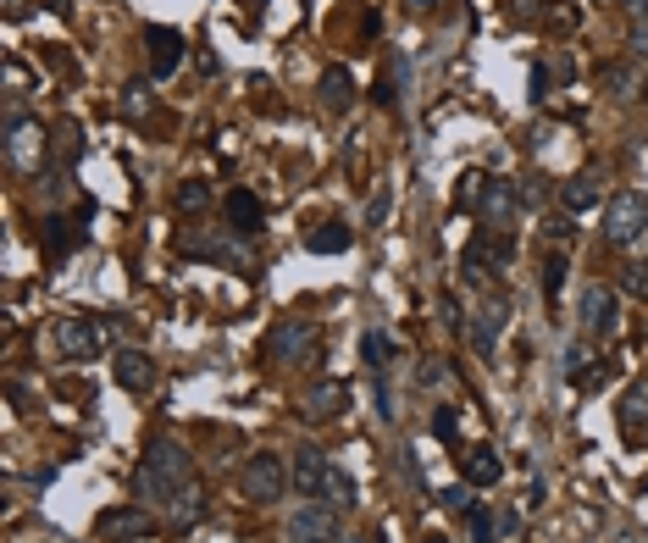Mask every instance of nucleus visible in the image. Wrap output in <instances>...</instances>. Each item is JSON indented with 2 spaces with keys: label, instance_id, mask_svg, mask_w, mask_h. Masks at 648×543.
I'll list each match as a JSON object with an SVG mask.
<instances>
[{
  "label": "nucleus",
  "instance_id": "nucleus-1",
  "mask_svg": "<svg viewBox=\"0 0 648 543\" xmlns=\"http://www.w3.org/2000/svg\"><path fill=\"white\" fill-rule=\"evenodd\" d=\"M194 483V455L178 444V438H156L144 449V460L133 466V494L139 505H172L178 488Z\"/></svg>",
  "mask_w": 648,
  "mask_h": 543
},
{
  "label": "nucleus",
  "instance_id": "nucleus-2",
  "mask_svg": "<svg viewBox=\"0 0 648 543\" xmlns=\"http://www.w3.org/2000/svg\"><path fill=\"white\" fill-rule=\"evenodd\" d=\"M288 488H294V477H288V466L272 455V449H255V455L244 460V471H239V494L250 499V505H277Z\"/></svg>",
  "mask_w": 648,
  "mask_h": 543
},
{
  "label": "nucleus",
  "instance_id": "nucleus-3",
  "mask_svg": "<svg viewBox=\"0 0 648 543\" xmlns=\"http://www.w3.org/2000/svg\"><path fill=\"white\" fill-rule=\"evenodd\" d=\"M604 239L621 244V250H632L637 239H648V194L643 189H621L604 206Z\"/></svg>",
  "mask_w": 648,
  "mask_h": 543
},
{
  "label": "nucleus",
  "instance_id": "nucleus-4",
  "mask_svg": "<svg viewBox=\"0 0 648 543\" xmlns=\"http://www.w3.org/2000/svg\"><path fill=\"white\" fill-rule=\"evenodd\" d=\"M510 261H516V239H510L504 228H482L477 239H471L466 250H460V266H466V278H471V283L499 278V272H504Z\"/></svg>",
  "mask_w": 648,
  "mask_h": 543
},
{
  "label": "nucleus",
  "instance_id": "nucleus-5",
  "mask_svg": "<svg viewBox=\"0 0 648 543\" xmlns=\"http://www.w3.org/2000/svg\"><path fill=\"white\" fill-rule=\"evenodd\" d=\"M45 156H50V150H45V128L12 106V111H6V161H12L17 172H28V178H39Z\"/></svg>",
  "mask_w": 648,
  "mask_h": 543
},
{
  "label": "nucleus",
  "instance_id": "nucleus-6",
  "mask_svg": "<svg viewBox=\"0 0 648 543\" xmlns=\"http://www.w3.org/2000/svg\"><path fill=\"white\" fill-rule=\"evenodd\" d=\"M56 350L61 361H100V350H106V327H100V316H56Z\"/></svg>",
  "mask_w": 648,
  "mask_h": 543
},
{
  "label": "nucleus",
  "instance_id": "nucleus-7",
  "mask_svg": "<svg viewBox=\"0 0 648 543\" xmlns=\"http://www.w3.org/2000/svg\"><path fill=\"white\" fill-rule=\"evenodd\" d=\"M477 222L482 228H510L516 222V211H521V183H510V178H482V189H477Z\"/></svg>",
  "mask_w": 648,
  "mask_h": 543
},
{
  "label": "nucleus",
  "instance_id": "nucleus-8",
  "mask_svg": "<svg viewBox=\"0 0 648 543\" xmlns=\"http://www.w3.org/2000/svg\"><path fill=\"white\" fill-rule=\"evenodd\" d=\"M311 350H316V327L305 322V316H283V322L266 333V361H277V366L305 361Z\"/></svg>",
  "mask_w": 648,
  "mask_h": 543
},
{
  "label": "nucleus",
  "instance_id": "nucleus-9",
  "mask_svg": "<svg viewBox=\"0 0 648 543\" xmlns=\"http://www.w3.org/2000/svg\"><path fill=\"white\" fill-rule=\"evenodd\" d=\"M283 538L288 543H333L338 538V510L327 505V499H305V505L288 516Z\"/></svg>",
  "mask_w": 648,
  "mask_h": 543
},
{
  "label": "nucleus",
  "instance_id": "nucleus-10",
  "mask_svg": "<svg viewBox=\"0 0 648 543\" xmlns=\"http://www.w3.org/2000/svg\"><path fill=\"white\" fill-rule=\"evenodd\" d=\"M576 311H582V333L599 338V344H604V338H615V327H621V305H615L610 283H588Z\"/></svg>",
  "mask_w": 648,
  "mask_h": 543
},
{
  "label": "nucleus",
  "instance_id": "nucleus-11",
  "mask_svg": "<svg viewBox=\"0 0 648 543\" xmlns=\"http://www.w3.org/2000/svg\"><path fill=\"white\" fill-rule=\"evenodd\" d=\"M156 527L161 521L150 516V505H117V510H106V516L95 521V532L106 543H139V538H156Z\"/></svg>",
  "mask_w": 648,
  "mask_h": 543
},
{
  "label": "nucleus",
  "instance_id": "nucleus-12",
  "mask_svg": "<svg viewBox=\"0 0 648 543\" xmlns=\"http://www.w3.org/2000/svg\"><path fill=\"white\" fill-rule=\"evenodd\" d=\"M144 45H150V78H156V84H167V78L183 67V56H189V45H183L178 28H161V23L144 28Z\"/></svg>",
  "mask_w": 648,
  "mask_h": 543
},
{
  "label": "nucleus",
  "instance_id": "nucleus-13",
  "mask_svg": "<svg viewBox=\"0 0 648 543\" xmlns=\"http://www.w3.org/2000/svg\"><path fill=\"white\" fill-rule=\"evenodd\" d=\"M355 399V388L344 383V377H316L311 388H305L300 411L311 416V422H333V416H344V405Z\"/></svg>",
  "mask_w": 648,
  "mask_h": 543
},
{
  "label": "nucleus",
  "instance_id": "nucleus-14",
  "mask_svg": "<svg viewBox=\"0 0 648 543\" xmlns=\"http://www.w3.org/2000/svg\"><path fill=\"white\" fill-rule=\"evenodd\" d=\"M504 327H510V305H504V300H482L477 311H471V327H466L471 350H477V355H493V344H499Z\"/></svg>",
  "mask_w": 648,
  "mask_h": 543
},
{
  "label": "nucleus",
  "instance_id": "nucleus-15",
  "mask_svg": "<svg viewBox=\"0 0 648 543\" xmlns=\"http://www.w3.org/2000/svg\"><path fill=\"white\" fill-rule=\"evenodd\" d=\"M111 377H117V388H128V394H150V388H156V361L144 350H117Z\"/></svg>",
  "mask_w": 648,
  "mask_h": 543
},
{
  "label": "nucleus",
  "instance_id": "nucleus-16",
  "mask_svg": "<svg viewBox=\"0 0 648 543\" xmlns=\"http://www.w3.org/2000/svg\"><path fill=\"white\" fill-rule=\"evenodd\" d=\"M327 466H333V460H327L316 444H300V449H294V466H288V477H294V494H305V499L322 494Z\"/></svg>",
  "mask_w": 648,
  "mask_h": 543
},
{
  "label": "nucleus",
  "instance_id": "nucleus-17",
  "mask_svg": "<svg viewBox=\"0 0 648 543\" xmlns=\"http://www.w3.org/2000/svg\"><path fill=\"white\" fill-rule=\"evenodd\" d=\"M599 89L632 106V100H643V95H648V78L637 73L632 61H604V67H599Z\"/></svg>",
  "mask_w": 648,
  "mask_h": 543
},
{
  "label": "nucleus",
  "instance_id": "nucleus-18",
  "mask_svg": "<svg viewBox=\"0 0 648 543\" xmlns=\"http://www.w3.org/2000/svg\"><path fill=\"white\" fill-rule=\"evenodd\" d=\"M39 244H45L50 261H67L78 244H84V222H67V217H45L39 222Z\"/></svg>",
  "mask_w": 648,
  "mask_h": 543
},
{
  "label": "nucleus",
  "instance_id": "nucleus-19",
  "mask_svg": "<svg viewBox=\"0 0 648 543\" xmlns=\"http://www.w3.org/2000/svg\"><path fill=\"white\" fill-rule=\"evenodd\" d=\"M460 477H466L471 488H493L504 477V460H499V449L493 444H477V449H466L460 455Z\"/></svg>",
  "mask_w": 648,
  "mask_h": 543
},
{
  "label": "nucleus",
  "instance_id": "nucleus-20",
  "mask_svg": "<svg viewBox=\"0 0 648 543\" xmlns=\"http://www.w3.org/2000/svg\"><path fill=\"white\" fill-rule=\"evenodd\" d=\"M222 217H228L233 233H244V239H250V233L261 228V200H255L250 189H228V194H222Z\"/></svg>",
  "mask_w": 648,
  "mask_h": 543
},
{
  "label": "nucleus",
  "instance_id": "nucleus-21",
  "mask_svg": "<svg viewBox=\"0 0 648 543\" xmlns=\"http://www.w3.org/2000/svg\"><path fill=\"white\" fill-rule=\"evenodd\" d=\"M604 200V183H599V172H576L571 183H560V206L571 211V217H582V211H593Z\"/></svg>",
  "mask_w": 648,
  "mask_h": 543
},
{
  "label": "nucleus",
  "instance_id": "nucleus-22",
  "mask_svg": "<svg viewBox=\"0 0 648 543\" xmlns=\"http://www.w3.org/2000/svg\"><path fill=\"white\" fill-rule=\"evenodd\" d=\"M615 422H621L626 433H643V427H648V377H637V383L621 394V405H615Z\"/></svg>",
  "mask_w": 648,
  "mask_h": 543
},
{
  "label": "nucleus",
  "instance_id": "nucleus-23",
  "mask_svg": "<svg viewBox=\"0 0 648 543\" xmlns=\"http://www.w3.org/2000/svg\"><path fill=\"white\" fill-rule=\"evenodd\" d=\"M316 89H322L327 111H349V106H355V78H349V67H327Z\"/></svg>",
  "mask_w": 648,
  "mask_h": 543
},
{
  "label": "nucleus",
  "instance_id": "nucleus-24",
  "mask_svg": "<svg viewBox=\"0 0 648 543\" xmlns=\"http://www.w3.org/2000/svg\"><path fill=\"white\" fill-rule=\"evenodd\" d=\"M565 377H571L576 388H599V366H593V350L588 344H565Z\"/></svg>",
  "mask_w": 648,
  "mask_h": 543
},
{
  "label": "nucleus",
  "instance_id": "nucleus-25",
  "mask_svg": "<svg viewBox=\"0 0 648 543\" xmlns=\"http://www.w3.org/2000/svg\"><path fill=\"white\" fill-rule=\"evenodd\" d=\"M322 499L333 510H355V499H360V488H355V477H349L344 466H327V483H322Z\"/></svg>",
  "mask_w": 648,
  "mask_h": 543
},
{
  "label": "nucleus",
  "instance_id": "nucleus-26",
  "mask_svg": "<svg viewBox=\"0 0 648 543\" xmlns=\"http://www.w3.org/2000/svg\"><path fill=\"white\" fill-rule=\"evenodd\" d=\"M211 200H216V189L205 178H189V183H178V194H172V206L183 211V217H200V211H211Z\"/></svg>",
  "mask_w": 648,
  "mask_h": 543
},
{
  "label": "nucleus",
  "instance_id": "nucleus-27",
  "mask_svg": "<svg viewBox=\"0 0 648 543\" xmlns=\"http://www.w3.org/2000/svg\"><path fill=\"white\" fill-rule=\"evenodd\" d=\"M172 521H178V527H189V521H200L205 516V483H200V477H194V483L189 488H178V499H172Z\"/></svg>",
  "mask_w": 648,
  "mask_h": 543
},
{
  "label": "nucleus",
  "instance_id": "nucleus-28",
  "mask_svg": "<svg viewBox=\"0 0 648 543\" xmlns=\"http://www.w3.org/2000/svg\"><path fill=\"white\" fill-rule=\"evenodd\" d=\"M305 244H311L316 255H338V250H349V244H355V233H349L344 222H322V228H316Z\"/></svg>",
  "mask_w": 648,
  "mask_h": 543
},
{
  "label": "nucleus",
  "instance_id": "nucleus-29",
  "mask_svg": "<svg viewBox=\"0 0 648 543\" xmlns=\"http://www.w3.org/2000/svg\"><path fill=\"white\" fill-rule=\"evenodd\" d=\"M117 106H122V117L144 122L150 111H156V95H150V84H128V89H122V100H117Z\"/></svg>",
  "mask_w": 648,
  "mask_h": 543
},
{
  "label": "nucleus",
  "instance_id": "nucleus-30",
  "mask_svg": "<svg viewBox=\"0 0 648 543\" xmlns=\"http://www.w3.org/2000/svg\"><path fill=\"white\" fill-rule=\"evenodd\" d=\"M360 355H366L372 372H388V361H394V338H388V333H366V338H360Z\"/></svg>",
  "mask_w": 648,
  "mask_h": 543
},
{
  "label": "nucleus",
  "instance_id": "nucleus-31",
  "mask_svg": "<svg viewBox=\"0 0 648 543\" xmlns=\"http://www.w3.org/2000/svg\"><path fill=\"white\" fill-rule=\"evenodd\" d=\"M466 532H471V543H499V521H493V510L471 505L466 510Z\"/></svg>",
  "mask_w": 648,
  "mask_h": 543
},
{
  "label": "nucleus",
  "instance_id": "nucleus-32",
  "mask_svg": "<svg viewBox=\"0 0 648 543\" xmlns=\"http://www.w3.org/2000/svg\"><path fill=\"white\" fill-rule=\"evenodd\" d=\"M621 294H632V300H643V305H648V261L621 266Z\"/></svg>",
  "mask_w": 648,
  "mask_h": 543
},
{
  "label": "nucleus",
  "instance_id": "nucleus-33",
  "mask_svg": "<svg viewBox=\"0 0 648 543\" xmlns=\"http://www.w3.org/2000/svg\"><path fill=\"white\" fill-rule=\"evenodd\" d=\"M438 505L455 510V516H466V510H471V483H449V488H438Z\"/></svg>",
  "mask_w": 648,
  "mask_h": 543
},
{
  "label": "nucleus",
  "instance_id": "nucleus-34",
  "mask_svg": "<svg viewBox=\"0 0 648 543\" xmlns=\"http://www.w3.org/2000/svg\"><path fill=\"white\" fill-rule=\"evenodd\" d=\"M455 433H460V411H455V405H438V411H432V438H444V444H449Z\"/></svg>",
  "mask_w": 648,
  "mask_h": 543
},
{
  "label": "nucleus",
  "instance_id": "nucleus-35",
  "mask_svg": "<svg viewBox=\"0 0 648 543\" xmlns=\"http://www.w3.org/2000/svg\"><path fill=\"white\" fill-rule=\"evenodd\" d=\"M576 23H582L576 6H565V0H554V6H549V34H571Z\"/></svg>",
  "mask_w": 648,
  "mask_h": 543
},
{
  "label": "nucleus",
  "instance_id": "nucleus-36",
  "mask_svg": "<svg viewBox=\"0 0 648 543\" xmlns=\"http://www.w3.org/2000/svg\"><path fill=\"white\" fill-rule=\"evenodd\" d=\"M421 388H444L449 383V377H455V372H449V361H444V355H432V361H421Z\"/></svg>",
  "mask_w": 648,
  "mask_h": 543
},
{
  "label": "nucleus",
  "instance_id": "nucleus-37",
  "mask_svg": "<svg viewBox=\"0 0 648 543\" xmlns=\"http://www.w3.org/2000/svg\"><path fill=\"white\" fill-rule=\"evenodd\" d=\"M438 322H444L449 333H466V316H460V300H455V294H438Z\"/></svg>",
  "mask_w": 648,
  "mask_h": 543
},
{
  "label": "nucleus",
  "instance_id": "nucleus-38",
  "mask_svg": "<svg viewBox=\"0 0 648 543\" xmlns=\"http://www.w3.org/2000/svg\"><path fill=\"white\" fill-rule=\"evenodd\" d=\"M560 289H565V255H549V266H543V294L560 300Z\"/></svg>",
  "mask_w": 648,
  "mask_h": 543
},
{
  "label": "nucleus",
  "instance_id": "nucleus-39",
  "mask_svg": "<svg viewBox=\"0 0 648 543\" xmlns=\"http://www.w3.org/2000/svg\"><path fill=\"white\" fill-rule=\"evenodd\" d=\"M39 189L50 194V200H61V194H67V167H39Z\"/></svg>",
  "mask_w": 648,
  "mask_h": 543
},
{
  "label": "nucleus",
  "instance_id": "nucleus-40",
  "mask_svg": "<svg viewBox=\"0 0 648 543\" xmlns=\"http://www.w3.org/2000/svg\"><path fill=\"white\" fill-rule=\"evenodd\" d=\"M543 233H549L554 244H565V239L576 244V217H571V211H565V217H549V222H543Z\"/></svg>",
  "mask_w": 648,
  "mask_h": 543
},
{
  "label": "nucleus",
  "instance_id": "nucleus-41",
  "mask_svg": "<svg viewBox=\"0 0 648 543\" xmlns=\"http://www.w3.org/2000/svg\"><path fill=\"white\" fill-rule=\"evenodd\" d=\"M632 56L648 61V23H632Z\"/></svg>",
  "mask_w": 648,
  "mask_h": 543
},
{
  "label": "nucleus",
  "instance_id": "nucleus-42",
  "mask_svg": "<svg viewBox=\"0 0 648 543\" xmlns=\"http://www.w3.org/2000/svg\"><path fill=\"white\" fill-rule=\"evenodd\" d=\"M615 6H621L632 23H648V0H615Z\"/></svg>",
  "mask_w": 648,
  "mask_h": 543
},
{
  "label": "nucleus",
  "instance_id": "nucleus-43",
  "mask_svg": "<svg viewBox=\"0 0 648 543\" xmlns=\"http://www.w3.org/2000/svg\"><path fill=\"white\" fill-rule=\"evenodd\" d=\"M543 95H549V67L538 61V67H532V100H543Z\"/></svg>",
  "mask_w": 648,
  "mask_h": 543
},
{
  "label": "nucleus",
  "instance_id": "nucleus-44",
  "mask_svg": "<svg viewBox=\"0 0 648 543\" xmlns=\"http://www.w3.org/2000/svg\"><path fill=\"white\" fill-rule=\"evenodd\" d=\"M255 111H272V117H283V100H272V89H255Z\"/></svg>",
  "mask_w": 648,
  "mask_h": 543
},
{
  "label": "nucleus",
  "instance_id": "nucleus-45",
  "mask_svg": "<svg viewBox=\"0 0 648 543\" xmlns=\"http://www.w3.org/2000/svg\"><path fill=\"white\" fill-rule=\"evenodd\" d=\"M78 150V122H61V156H72Z\"/></svg>",
  "mask_w": 648,
  "mask_h": 543
},
{
  "label": "nucleus",
  "instance_id": "nucleus-46",
  "mask_svg": "<svg viewBox=\"0 0 648 543\" xmlns=\"http://www.w3.org/2000/svg\"><path fill=\"white\" fill-rule=\"evenodd\" d=\"M28 84V73H23V67H17V61H6V89H12V95H17V89H23Z\"/></svg>",
  "mask_w": 648,
  "mask_h": 543
},
{
  "label": "nucleus",
  "instance_id": "nucleus-47",
  "mask_svg": "<svg viewBox=\"0 0 648 543\" xmlns=\"http://www.w3.org/2000/svg\"><path fill=\"white\" fill-rule=\"evenodd\" d=\"M372 100H377V106H394V84H388V78H383V84L372 89Z\"/></svg>",
  "mask_w": 648,
  "mask_h": 543
},
{
  "label": "nucleus",
  "instance_id": "nucleus-48",
  "mask_svg": "<svg viewBox=\"0 0 648 543\" xmlns=\"http://www.w3.org/2000/svg\"><path fill=\"white\" fill-rule=\"evenodd\" d=\"M6 17H23V0H6Z\"/></svg>",
  "mask_w": 648,
  "mask_h": 543
},
{
  "label": "nucleus",
  "instance_id": "nucleus-49",
  "mask_svg": "<svg viewBox=\"0 0 648 543\" xmlns=\"http://www.w3.org/2000/svg\"><path fill=\"white\" fill-rule=\"evenodd\" d=\"M410 12H432V0H410Z\"/></svg>",
  "mask_w": 648,
  "mask_h": 543
},
{
  "label": "nucleus",
  "instance_id": "nucleus-50",
  "mask_svg": "<svg viewBox=\"0 0 648 543\" xmlns=\"http://www.w3.org/2000/svg\"><path fill=\"white\" fill-rule=\"evenodd\" d=\"M421 543H449V538H444V532H427V538H421Z\"/></svg>",
  "mask_w": 648,
  "mask_h": 543
},
{
  "label": "nucleus",
  "instance_id": "nucleus-51",
  "mask_svg": "<svg viewBox=\"0 0 648 543\" xmlns=\"http://www.w3.org/2000/svg\"><path fill=\"white\" fill-rule=\"evenodd\" d=\"M333 543H360V538H349V532H338V538Z\"/></svg>",
  "mask_w": 648,
  "mask_h": 543
},
{
  "label": "nucleus",
  "instance_id": "nucleus-52",
  "mask_svg": "<svg viewBox=\"0 0 648 543\" xmlns=\"http://www.w3.org/2000/svg\"><path fill=\"white\" fill-rule=\"evenodd\" d=\"M521 6H538V0H521Z\"/></svg>",
  "mask_w": 648,
  "mask_h": 543
}]
</instances>
